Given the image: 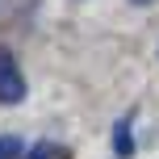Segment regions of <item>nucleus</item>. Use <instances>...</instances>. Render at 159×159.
I'll list each match as a JSON object with an SVG mask.
<instances>
[{
	"mask_svg": "<svg viewBox=\"0 0 159 159\" xmlns=\"http://www.w3.org/2000/svg\"><path fill=\"white\" fill-rule=\"evenodd\" d=\"M25 96V80H21V67L8 50H0V105H17Z\"/></svg>",
	"mask_w": 159,
	"mask_h": 159,
	"instance_id": "f257e3e1",
	"label": "nucleus"
},
{
	"mask_svg": "<svg viewBox=\"0 0 159 159\" xmlns=\"http://www.w3.org/2000/svg\"><path fill=\"white\" fill-rule=\"evenodd\" d=\"M113 151H117V159H130V155H134V130H130V117H121L117 126H113Z\"/></svg>",
	"mask_w": 159,
	"mask_h": 159,
	"instance_id": "f03ea898",
	"label": "nucleus"
},
{
	"mask_svg": "<svg viewBox=\"0 0 159 159\" xmlns=\"http://www.w3.org/2000/svg\"><path fill=\"white\" fill-rule=\"evenodd\" d=\"M25 159H67L63 147H50V143H38L34 151H25Z\"/></svg>",
	"mask_w": 159,
	"mask_h": 159,
	"instance_id": "7ed1b4c3",
	"label": "nucleus"
},
{
	"mask_svg": "<svg viewBox=\"0 0 159 159\" xmlns=\"http://www.w3.org/2000/svg\"><path fill=\"white\" fill-rule=\"evenodd\" d=\"M21 155V143L17 138H0V159H17Z\"/></svg>",
	"mask_w": 159,
	"mask_h": 159,
	"instance_id": "20e7f679",
	"label": "nucleus"
},
{
	"mask_svg": "<svg viewBox=\"0 0 159 159\" xmlns=\"http://www.w3.org/2000/svg\"><path fill=\"white\" fill-rule=\"evenodd\" d=\"M134 4H147V0H134Z\"/></svg>",
	"mask_w": 159,
	"mask_h": 159,
	"instance_id": "39448f33",
	"label": "nucleus"
}]
</instances>
